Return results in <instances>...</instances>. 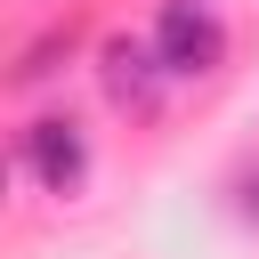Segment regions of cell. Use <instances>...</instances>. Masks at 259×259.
<instances>
[{"mask_svg":"<svg viewBox=\"0 0 259 259\" xmlns=\"http://www.w3.org/2000/svg\"><path fill=\"white\" fill-rule=\"evenodd\" d=\"M170 65V81H210L227 65V16L210 0H162L154 8V32H146Z\"/></svg>","mask_w":259,"mask_h":259,"instance_id":"1","label":"cell"},{"mask_svg":"<svg viewBox=\"0 0 259 259\" xmlns=\"http://www.w3.org/2000/svg\"><path fill=\"white\" fill-rule=\"evenodd\" d=\"M97 89H105L113 113L154 121V113H162V89H170V65H162L154 40H138V32H105V40H97Z\"/></svg>","mask_w":259,"mask_h":259,"instance_id":"2","label":"cell"},{"mask_svg":"<svg viewBox=\"0 0 259 259\" xmlns=\"http://www.w3.org/2000/svg\"><path fill=\"white\" fill-rule=\"evenodd\" d=\"M16 162L49 186V194H81L89 186V130L73 113H32L16 138Z\"/></svg>","mask_w":259,"mask_h":259,"instance_id":"3","label":"cell"},{"mask_svg":"<svg viewBox=\"0 0 259 259\" xmlns=\"http://www.w3.org/2000/svg\"><path fill=\"white\" fill-rule=\"evenodd\" d=\"M57 57H73V24H57V32H40L24 57H16V89H40L49 73H57Z\"/></svg>","mask_w":259,"mask_h":259,"instance_id":"4","label":"cell"},{"mask_svg":"<svg viewBox=\"0 0 259 259\" xmlns=\"http://www.w3.org/2000/svg\"><path fill=\"white\" fill-rule=\"evenodd\" d=\"M235 219H243V227H259V170H243V178H235Z\"/></svg>","mask_w":259,"mask_h":259,"instance_id":"5","label":"cell"}]
</instances>
